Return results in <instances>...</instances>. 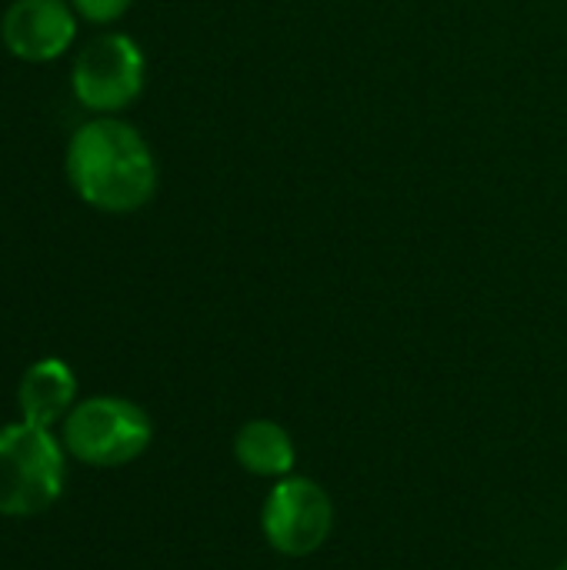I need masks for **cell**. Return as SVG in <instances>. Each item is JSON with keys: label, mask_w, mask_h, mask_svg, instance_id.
Listing matches in <instances>:
<instances>
[{"label": "cell", "mask_w": 567, "mask_h": 570, "mask_svg": "<svg viewBox=\"0 0 567 570\" xmlns=\"http://www.w3.org/2000/svg\"><path fill=\"white\" fill-rule=\"evenodd\" d=\"M77 37V10L67 0H13L0 20L3 47L27 63L57 60Z\"/></svg>", "instance_id": "8992f818"}, {"label": "cell", "mask_w": 567, "mask_h": 570, "mask_svg": "<svg viewBox=\"0 0 567 570\" xmlns=\"http://www.w3.org/2000/svg\"><path fill=\"white\" fill-rule=\"evenodd\" d=\"M234 458L237 464L247 471V474H257V478H287L294 471V461H297V451H294V441L291 434L274 424V421H247L237 438H234Z\"/></svg>", "instance_id": "ba28073f"}, {"label": "cell", "mask_w": 567, "mask_h": 570, "mask_svg": "<svg viewBox=\"0 0 567 570\" xmlns=\"http://www.w3.org/2000/svg\"><path fill=\"white\" fill-rule=\"evenodd\" d=\"M70 3L77 10V17H84L90 23H114L130 10L134 0H70Z\"/></svg>", "instance_id": "9c48e42d"}, {"label": "cell", "mask_w": 567, "mask_h": 570, "mask_svg": "<svg viewBox=\"0 0 567 570\" xmlns=\"http://www.w3.org/2000/svg\"><path fill=\"white\" fill-rule=\"evenodd\" d=\"M558 570H567V561H565V564H561V568H558Z\"/></svg>", "instance_id": "30bf717a"}, {"label": "cell", "mask_w": 567, "mask_h": 570, "mask_svg": "<svg viewBox=\"0 0 567 570\" xmlns=\"http://www.w3.org/2000/svg\"><path fill=\"white\" fill-rule=\"evenodd\" d=\"M150 417L124 397H90L63 421V448L90 468L130 464L150 448Z\"/></svg>", "instance_id": "3957f363"}, {"label": "cell", "mask_w": 567, "mask_h": 570, "mask_svg": "<svg viewBox=\"0 0 567 570\" xmlns=\"http://www.w3.org/2000/svg\"><path fill=\"white\" fill-rule=\"evenodd\" d=\"M63 164L74 194L104 214L140 210L157 194V160L150 144L134 124L114 114H97L80 124L67 144Z\"/></svg>", "instance_id": "6da1fadb"}, {"label": "cell", "mask_w": 567, "mask_h": 570, "mask_svg": "<svg viewBox=\"0 0 567 570\" xmlns=\"http://www.w3.org/2000/svg\"><path fill=\"white\" fill-rule=\"evenodd\" d=\"M74 97L94 114H117L144 87V53L127 33H100L74 60Z\"/></svg>", "instance_id": "277c9868"}, {"label": "cell", "mask_w": 567, "mask_h": 570, "mask_svg": "<svg viewBox=\"0 0 567 570\" xmlns=\"http://www.w3.org/2000/svg\"><path fill=\"white\" fill-rule=\"evenodd\" d=\"M63 488V451L33 424L0 428V514L33 518L47 511Z\"/></svg>", "instance_id": "7a4b0ae2"}, {"label": "cell", "mask_w": 567, "mask_h": 570, "mask_svg": "<svg viewBox=\"0 0 567 570\" xmlns=\"http://www.w3.org/2000/svg\"><path fill=\"white\" fill-rule=\"evenodd\" d=\"M334 528V504L311 478H281L261 508L264 541L287 558H307L324 548Z\"/></svg>", "instance_id": "5b68a950"}, {"label": "cell", "mask_w": 567, "mask_h": 570, "mask_svg": "<svg viewBox=\"0 0 567 570\" xmlns=\"http://www.w3.org/2000/svg\"><path fill=\"white\" fill-rule=\"evenodd\" d=\"M74 394H77L74 371L57 357H43L27 367L20 387H17V404H20V414L27 424L47 431L70 411Z\"/></svg>", "instance_id": "52a82bcc"}]
</instances>
